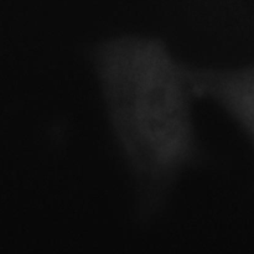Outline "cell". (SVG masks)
I'll return each mask as SVG.
<instances>
[{"mask_svg":"<svg viewBox=\"0 0 254 254\" xmlns=\"http://www.w3.org/2000/svg\"><path fill=\"white\" fill-rule=\"evenodd\" d=\"M88 59L109 131L135 188L136 215L149 222L181 176L206 158L188 64L163 39L145 34L101 40Z\"/></svg>","mask_w":254,"mask_h":254,"instance_id":"1","label":"cell"},{"mask_svg":"<svg viewBox=\"0 0 254 254\" xmlns=\"http://www.w3.org/2000/svg\"><path fill=\"white\" fill-rule=\"evenodd\" d=\"M188 74L195 96L225 112L254 151V64L223 67L188 64Z\"/></svg>","mask_w":254,"mask_h":254,"instance_id":"2","label":"cell"}]
</instances>
